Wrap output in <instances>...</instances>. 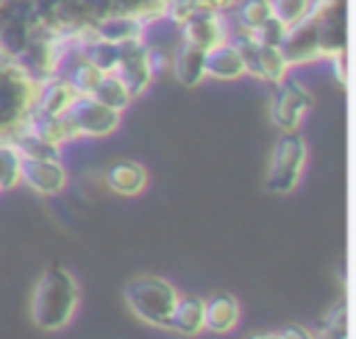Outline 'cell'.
<instances>
[{"instance_id":"cell-26","label":"cell","mask_w":356,"mask_h":339,"mask_svg":"<svg viewBox=\"0 0 356 339\" xmlns=\"http://www.w3.org/2000/svg\"><path fill=\"white\" fill-rule=\"evenodd\" d=\"M273 339H317L306 325H286L273 333Z\"/></svg>"},{"instance_id":"cell-27","label":"cell","mask_w":356,"mask_h":339,"mask_svg":"<svg viewBox=\"0 0 356 339\" xmlns=\"http://www.w3.org/2000/svg\"><path fill=\"white\" fill-rule=\"evenodd\" d=\"M197 11H220V14H228V8L234 6V0H192Z\"/></svg>"},{"instance_id":"cell-24","label":"cell","mask_w":356,"mask_h":339,"mask_svg":"<svg viewBox=\"0 0 356 339\" xmlns=\"http://www.w3.org/2000/svg\"><path fill=\"white\" fill-rule=\"evenodd\" d=\"M323 339H348V314L345 303H337L328 311V320L323 325Z\"/></svg>"},{"instance_id":"cell-18","label":"cell","mask_w":356,"mask_h":339,"mask_svg":"<svg viewBox=\"0 0 356 339\" xmlns=\"http://www.w3.org/2000/svg\"><path fill=\"white\" fill-rule=\"evenodd\" d=\"M172 72L181 86H186V89L200 86V81L206 78V50L181 42L172 56Z\"/></svg>"},{"instance_id":"cell-4","label":"cell","mask_w":356,"mask_h":339,"mask_svg":"<svg viewBox=\"0 0 356 339\" xmlns=\"http://www.w3.org/2000/svg\"><path fill=\"white\" fill-rule=\"evenodd\" d=\"M122 297H125V306L131 308V314L136 320H142L145 325L167 331L170 314L178 303V289L161 275H136L125 283Z\"/></svg>"},{"instance_id":"cell-11","label":"cell","mask_w":356,"mask_h":339,"mask_svg":"<svg viewBox=\"0 0 356 339\" xmlns=\"http://www.w3.org/2000/svg\"><path fill=\"white\" fill-rule=\"evenodd\" d=\"M278 47H281V53H284L289 67H303V64H312V61L323 58V50H320V17L309 14L298 25L286 28V33H284Z\"/></svg>"},{"instance_id":"cell-2","label":"cell","mask_w":356,"mask_h":339,"mask_svg":"<svg viewBox=\"0 0 356 339\" xmlns=\"http://www.w3.org/2000/svg\"><path fill=\"white\" fill-rule=\"evenodd\" d=\"M81 306V286L61 264H50L31 292V320L42 331H61L70 325Z\"/></svg>"},{"instance_id":"cell-19","label":"cell","mask_w":356,"mask_h":339,"mask_svg":"<svg viewBox=\"0 0 356 339\" xmlns=\"http://www.w3.org/2000/svg\"><path fill=\"white\" fill-rule=\"evenodd\" d=\"M167 331L172 333H181V336H195L203 331V297L197 295H186L181 297L178 295V303L170 314V325Z\"/></svg>"},{"instance_id":"cell-6","label":"cell","mask_w":356,"mask_h":339,"mask_svg":"<svg viewBox=\"0 0 356 339\" xmlns=\"http://www.w3.org/2000/svg\"><path fill=\"white\" fill-rule=\"evenodd\" d=\"M228 39L239 47V53L245 58V75H253V78H259V81H264L270 86H275L278 81H284L289 75L292 67L286 64V58H284L278 44L256 42L248 33H231Z\"/></svg>"},{"instance_id":"cell-22","label":"cell","mask_w":356,"mask_h":339,"mask_svg":"<svg viewBox=\"0 0 356 339\" xmlns=\"http://www.w3.org/2000/svg\"><path fill=\"white\" fill-rule=\"evenodd\" d=\"M103 75H106L103 69H97L95 64H89L86 58H81V56H78V61L72 64V69H70L67 81L72 83V89H75L78 94H92Z\"/></svg>"},{"instance_id":"cell-14","label":"cell","mask_w":356,"mask_h":339,"mask_svg":"<svg viewBox=\"0 0 356 339\" xmlns=\"http://www.w3.org/2000/svg\"><path fill=\"white\" fill-rule=\"evenodd\" d=\"M242 75H245V58H242L239 47L231 39L206 50V78H214V81H236Z\"/></svg>"},{"instance_id":"cell-12","label":"cell","mask_w":356,"mask_h":339,"mask_svg":"<svg viewBox=\"0 0 356 339\" xmlns=\"http://www.w3.org/2000/svg\"><path fill=\"white\" fill-rule=\"evenodd\" d=\"M178 31H181V42L203 47V50L222 44L231 36L228 14H220V11H195Z\"/></svg>"},{"instance_id":"cell-9","label":"cell","mask_w":356,"mask_h":339,"mask_svg":"<svg viewBox=\"0 0 356 339\" xmlns=\"http://www.w3.org/2000/svg\"><path fill=\"white\" fill-rule=\"evenodd\" d=\"M67 117H70L75 133L78 136H89V139L111 136L120 128V119H122L120 111L108 108L106 103L95 100L92 94H78L72 100V106L67 108Z\"/></svg>"},{"instance_id":"cell-3","label":"cell","mask_w":356,"mask_h":339,"mask_svg":"<svg viewBox=\"0 0 356 339\" xmlns=\"http://www.w3.org/2000/svg\"><path fill=\"white\" fill-rule=\"evenodd\" d=\"M42 81L33 78L14 56L0 50V142H17L25 131Z\"/></svg>"},{"instance_id":"cell-10","label":"cell","mask_w":356,"mask_h":339,"mask_svg":"<svg viewBox=\"0 0 356 339\" xmlns=\"http://www.w3.org/2000/svg\"><path fill=\"white\" fill-rule=\"evenodd\" d=\"M19 183H25L31 192L42 197H56L67 189L70 172L61 164V158H44V156H22L19 164Z\"/></svg>"},{"instance_id":"cell-20","label":"cell","mask_w":356,"mask_h":339,"mask_svg":"<svg viewBox=\"0 0 356 339\" xmlns=\"http://www.w3.org/2000/svg\"><path fill=\"white\" fill-rule=\"evenodd\" d=\"M92 97H95V100H100V103H106L108 108H114V111H120V114L134 103L131 92L125 89V83H122L114 72H106V75L100 78V83L95 86Z\"/></svg>"},{"instance_id":"cell-7","label":"cell","mask_w":356,"mask_h":339,"mask_svg":"<svg viewBox=\"0 0 356 339\" xmlns=\"http://www.w3.org/2000/svg\"><path fill=\"white\" fill-rule=\"evenodd\" d=\"M314 97L312 92L292 75H286L284 81H278L273 86V97H270V119L278 131H298L303 117L312 111Z\"/></svg>"},{"instance_id":"cell-25","label":"cell","mask_w":356,"mask_h":339,"mask_svg":"<svg viewBox=\"0 0 356 339\" xmlns=\"http://www.w3.org/2000/svg\"><path fill=\"white\" fill-rule=\"evenodd\" d=\"M195 11H197V8H195L192 0H167V6H164V19L172 22L175 28H181Z\"/></svg>"},{"instance_id":"cell-5","label":"cell","mask_w":356,"mask_h":339,"mask_svg":"<svg viewBox=\"0 0 356 339\" xmlns=\"http://www.w3.org/2000/svg\"><path fill=\"white\" fill-rule=\"evenodd\" d=\"M306 158H309L306 139L298 131H281V136L275 139L273 153H270V164H267V175H264V189L270 195H289V192H295V186L303 178Z\"/></svg>"},{"instance_id":"cell-8","label":"cell","mask_w":356,"mask_h":339,"mask_svg":"<svg viewBox=\"0 0 356 339\" xmlns=\"http://www.w3.org/2000/svg\"><path fill=\"white\" fill-rule=\"evenodd\" d=\"M156 72H159V56L145 39L122 44V53H120V61L114 67V75L125 83V89L131 92L134 100L147 92V86L153 83Z\"/></svg>"},{"instance_id":"cell-28","label":"cell","mask_w":356,"mask_h":339,"mask_svg":"<svg viewBox=\"0 0 356 339\" xmlns=\"http://www.w3.org/2000/svg\"><path fill=\"white\" fill-rule=\"evenodd\" d=\"M328 61H331V69L337 72V83L345 86V53H339V56H334Z\"/></svg>"},{"instance_id":"cell-29","label":"cell","mask_w":356,"mask_h":339,"mask_svg":"<svg viewBox=\"0 0 356 339\" xmlns=\"http://www.w3.org/2000/svg\"><path fill=\"white\" fill-rule=\"evenodd\" d=\"M345 6V0H312V11L323 14V11H331V8H339Z\"/></svg>"},{"instance_id":"cell-17","label":"cell","mask_w":356,"mask_h":339,"mask_svg":"<svg viewBox=\"0 0 356 339\" xmlns=\"http://www.w3.org/2000/svg\"><path fill=\"white\" fill-rule=\"evenodd\" d=\"M145 33H147V25L131 14H111L92 28V39L111 42V44H128V42L145 39Z\"/></svg>"},{"instance_id":"cell-1","label":"cell","mask_w":356,"mask_h":339,"mask_svg":"<svg viewBox=\"0 0 356 339\" xmlns=\"http://www.w3.org/2000/svg\"><path fill=\"white\" fill-rule=\"evenodd\" d=\"M36 19L44 31L67 33L75 53L92 39V28L111 14H131L147 28L164 19L167 0H31Z\"/></svg>"},{"instance_id":"cell-30","label":"cell","mask_w":356,"mask_h":339,"mask_svg":"<svg viewBox=\"0 0 356 339\" xmlns=\"http://www.w3.org/2000/svg\"><path fill=\"white\" fill-rule=\"evenodd\" d=\"M248 339H273V333H253V336H248Z\"/></svg>"},{"instance_id":"cell-15","label":"cell","mask_w":356,"mask_h":339,"mask_svg":"<svg viewBox=\"0 0 356 339\" xmlns=\"http://www.w3.org/2000/svg\"><path fill=\"white\" fill-rule=\"evenodd\" d=\"M78 97V92L72 89V83L67 81V75H53L47 81H42L39 86V97H36V106H33V114H44V117H56V114H64L72 100Z\"/></svg>"},{"instance_id":"cell-13","label":"cell","mask_w":356,"mask_h":339,"mask_svg":"<svg viewBox=\"0 0 356 339\" xmlns=\"http://www.w3.org/2000/svg\"><path fill=\"white\" fill-rule=\"evenodd\" d=\"M239 300L228 292H214L209 300H203V331L209 333H231L239 325Z\"/></svg>"},{"instance_id":"cell-21","label":"cell","mask_w":356,"mask_h":339,"mask_svg":"<svg viewBox=\"0 0 356 339\" xmlns=\"http://www.w3.org/2000/svg\"><path fill=\"white\" fill-rule=\"evenodd\" d=\"M19 150L11 142H0V192H11L19 186Z\"/></svg>"},{"instance_id":"cell-23","label":"cell","mask_w":356,"mask_h":339,"mask_svg":"<svg viewBox=\"0 0 356 339\" xmlns=\"http://www.w3.org/2000/svg\"><path fill=\"white\" fill-rule=\"evenodd\" d=\"M270 11L284 28H292L312 14V0H270Z\"/></svg>"},{"instance_id":"cell-16","label":"cell","mask_w":356,"mask_h":339,"mask_svg":"<svg viewBox=\"0 0 356 339\" xmlns=\"http://www.w3.org/2000/svg\"><path fill=\"white\" fill-rule=\"evenodd\" d=\"M106 186L120 197H136L147 186V170L139 161L122 158L106 170Z\"/></svg>"}]
</instances>
